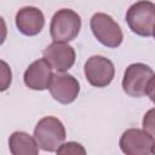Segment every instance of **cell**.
Returning <instances> with one entry per match:
<instances>
[{"label":"cell","instance_id":"cell-5","mask_svg":"<svg viewBox=\"0 0 155 155\" xmlns=\"http://www.w3.org/2000/svg\"><path fill=\"white\" fill-rule=\"evenodd\" d=\"M119 145L126 155H150L155 153V138L140 128L126 130L120 137Z\"/></svg>","mask_w":155,"mask_h":155},{"label":"cell","instance_id":"cell-16","mask_svg":"<svg viewBox=\"0 0 155 155\" xmlns=\"http://www.w3.org/2000/svg\"><path fill=\"white\" fill-rule=\"evenodd\" d=\"M145 94L150 98V101L153 103H155V74L150 78L148 85H147V88H145Z\"/></svg>","mask_w":155,"mask_h":155},{"label":"cell","instance_id":"cell-14","mask_svg":"<svg viewBox=\"0 0 155 155\" xmlns=\"http://www.w3.org/2000/svg\"><path fill=\"white\" fill-rule=\"evenodd\" d=\"M143 130L150 133L155 138V108L149 109L143 116Z\"/></svg>","mask_w":155,"mask_h":155},{"label":"cell","instance_id":"cell-8","mask_svg":"<svg viewBox=\"0 0 155 155\" xmlns=\"http://www.w3.org/2000/svg\"><path fill=\"white\" fill-rule=\"evenodd\" d=\"M48 90L53 99L62 104H70L78 98L80 92V85L73 75L65 73H57L53 75Z\"/></svg>","mask_w":155,"mask_h":155},{"label":"cell","instance_id":"cell-3","mask_svg":"<svg viewBox=\"0 0 155 155\" xmlns=\"http://www.w3.org/2000/svg\"><path fill=\"white\" fill-rule=\"evenodd\" d=\"M80 29L81 18L70 8L58 10L53 15L50 24V34L56 42H69L74 40L79 35Z\"/></svg>","mask_w":155,"mask_h":155},{"label":"cell","instance_id":"cell-1","mask_svg":"<svg viewBox=\"0 0 155 155\" xmlns=\"http://www.w3.org/2000/svg\"><path fill=\"white\" fill-rule=\"evenodd\" d=\"M126 22L134 34L145 38L153 36L155 31V4L149 0L134 2L126 12Z\"/></svg>","mask_w":155,"mask_h":155},{"label":"cell","instance_id":"cell-9","mask_svg":"<svg viewBox=\"0 0 155 155\" xmlns=\"http://www.w3.org/2000/svg\"><path fill=\"white\" fill-rule=\"evenodd\" d=\"M52 69V65L45 57L34 61L24 71V84L27 87L35 91H44L48 88L54 75Z\"/></svg>","mask_w":155,"mask_h":155},{"label":"cell","instance_id":"cell-6","mask_svg":"<svg viewBox=\"0 0 155 155\" xmlns=\"http://www.w3.org/2000/svg\"><path fill=\"white\" fill-rule=\"evenodd\" d=\"M154 71L144 63H133L125 70L122 79V90L131 97H143L145 94L147 85Z\"/></svg>","mask_w":155,"mask_h":155},{"label":"cell","instance_id":"cell-15","mask_svg":"<svg viewBox=\"0 0 155 155\" xmlns=\"http://www.w3.org/2000/svg\"><path fill=\"white\" fill-rule=\"evenodd\" d=\"M1 65H2V69H1V76H2V79H1V91H5L8 87V85L11 84L12 74H11V70H10L8 65L4 61H1Z\"/></svg>","mask_w":155,"mask_h":155},{"label":"cell","instance_id":"cell-2","mask_svg":"<svg viewBox=\"0 0 155 155\" xmlns=\"http://www.w3.org/2000/svg\"><path fill=\"white\" fill-rule=\"evenodd\" d=\"M34 137L45 151H57L65 140V128L63 122L54 116H45L36 124Z\"/></svg>","mask_w":155,"mask_h":155},{"label":"cell","instance_id":"cell-12","mask_svg":"<svg viewBox=\"0 0 155 155\" xmlns=\"http://www.w3.org/2000/svg\"><path fill=\"white\" fill-rule=\"evenodd\" d=\"M8 148L12 155H36L40 147L35 137L23 131H16L10 136Z\"/></svg>","mask_w":155,"mask_h":155},{"label":"cell","instance_id":"cell-10","mask_svg":"<svg viewBox=\"0 0 155 155\" xmlns=\"http://www.w3.org/2000/svg\"><path fill=\"white\" fill-rule=\"evenodd\" d=\"M42 54L50 62L52 68L58 73H64L69 70L74 65L76 58L75 50L70 45H68L67 42L56 41L50 44L42 51Z\"/></svg>","mask_w":155,"mask_h":155},{"label":"cell","instance_id":"cell-17","mask_svg":"<svg viewBox=\"0 0 155 155\" xmlns=\"http://www.w3.org/2000/svg\"><path fill=\"white\" fill-rule=\"evenodd\" d=\"M153 36H154V39H155V31H154V35H153Z\"/></svg>","mask_w":155,"mask_h":155},{"label":"cell","instance_id":"cell-11","mask_svg":"<svg viewBox=\"0 0 155 155\" xmlns=\"http://www.w3.org/2000/svg\"><path fill=\"white\" fill-rule=\"evenodd\" d=\"M15 19H16L17 29L27 36L38 35L45 25L44 13L41 12V10L34 6L22 7L16 13Z\"/></svg>","mask_w":155,"mask_h":155},{"label":"cell","instance_id":"cell-4","mask_svg":"<svg viewBox=\"0 0 155 155\" xmlns=\"http://www.w3.org/2000/svg\"><path fill=\"white\" fill-rule=\"evenodd\" d=\"M90 27L94 38L104 46L115 48L121 45L124 34L120 25L107 13L97 12L90 19Z\"/></svg>","mask_w":155,"mask_h":155},{"label":"cell","instance_id":"cell-13","mask_svg":"<svg viewBox=\"0 0 155 155\" xmlns=\"http://www.w3.org/2000/svg\"><path fill=\"white\" fill-rule=\"evenodd\" d=\"M57 154H86L85 148L76 143V142H68V143H63L56 151Z\"/></svg>","mask_w":155,"mask_h":155},{"label":"cell","instance_id":"cell-7","mask_svg":"<svg viewBox=\"0 0 155 155\" xmlns=\"http://www.w3.org/2000/svg\"><path fill=\"white\" fill-rule=\"evenodd\" d=\"M84 71L88 84L94 87L108 86L113 81L115 75L113 62L103 56L90 57L85 63Z\"/></svg>","mask_w":155,"mask_h":155}]
</instances>
